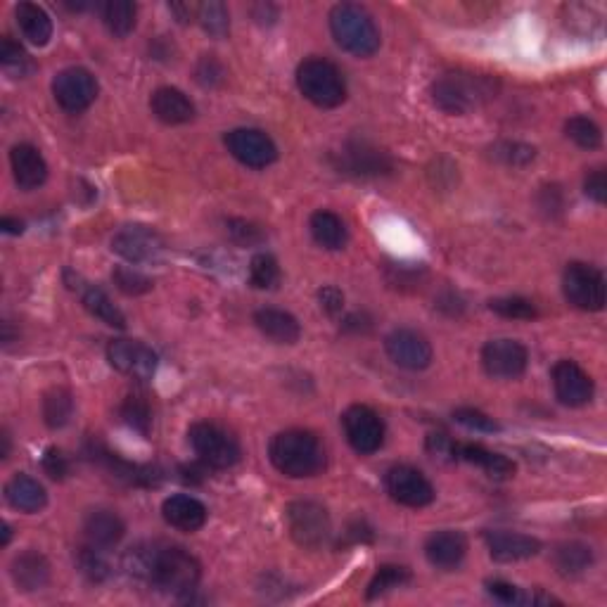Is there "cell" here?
I'll list each match as a JSON object with an SVG mask.
<instances>
[{
	"instance_id": "1",
	"label": "cell",
	"mask_w": 607,
	"mask_h": 607,
	"mask_svg": "<svg viewBox=\"0 0 607 607\" xmlns=\"http://www.w3.org/2000/svg\"><path fill=\"white\" fill-rule=\"evenodd\" d=\"M268 458L280 475L292 479L316 477L325 468V449L316 434L304 430H287L271 439Z\"/></svg>"
},
{
	"instance_id": "2",
	"label": "cell",
	"mask_w": 607,
	"mask_h": 607,
	"mask_svg": "<svg viewBox=\"0 0 607 607\" xmlns=\"http://www.w3.org/2000/svg\"><path fill=\"white\" fill-rule=\"evenodd\" d=\"M330 31L337 46L356 57H370L380 48V29L373 15L356 3H340L330 12Z\"/></svg>"
},
{
	"instance_id": "3",
	"label": "cell",
	"mask_w": 607,
	"mask_h": 607,
	"mask_svg": "<svg viewBox=\"0 0 607 607\" xmlns=\"http://www.w3.org/2000/svg\"><path fill=\"white\" fill-rule=\"evenodd\" d=\"M494 91V81L487 76L451 72L432 83V100L446 114H468L484 105Z\"/></svg>"
},
{
	"instance_id": "4",
	"label": "cell",
	"mask_w": 607,
	"mask_h": 607,
	"mask_svg": "<svg viewBox=\"0 0 607 607\" xmlns=\"http://www.w3.org/2000/svg\"><path fill=\"white\" fill-rule=\"evenodd\" d=\"M202 577V567L195 555L181 546H159L155 572H152V589L169 593V596L185 598L197 589Z\"/></svg>"
},
{
	"instance_id": "5",
	"label": "cell",
	"mask_w": 607,
	"mask_h": 607,
	"mask_svg": "<svg viewBox=\"0 0 607 607\" xmlns=\"http://www.w3.org/2000/svg\"><path fill=\"white\" fill-rule=\"evenodd\" d=\"M297 86L306 100L323 110L340 107L347 98V83L342 72L323 57H309L299 65Z\"/></svg>"
},
{
	"instance_id": "6",
	"label": "cell",
	"mask_w": 607,
	"mask_h": 607,
	"mask_svg": "<svg viewBox=\"0 0 607 607\" xmlns=\"http://www.w3.org/2000/svg\"><path fill=\"white\" fill-rule=\"evenodd\" d=\"M188 442L197 458L216 470L233 468L242 456L238 439L214 423H195L188 432Z\"/></svg>"
},
{
	"instance_id": "7",
	"label": "cell",
	"mask_w": 607,
	"mask_h": 607,
	"mask_svg": "<svg viewBox=\"0 0 607 607\" xmlns=\"http://www.w3.org/2000/svg\"><path fill=\"white\" fill-rule=\"evenodd\" d=\"M290 536L302 548H321L332 534L330 515L316 501H292L285 510Z\"/></svg>"
},
{
	"instance_id": "8",
	"label": "cell",
	"mask_w": 607,
	"mask_h": 607,
	"mask_svg": "<svg viewBox=\"0 0 607 607\" xmlns=\"http://www.w3.org/2000/svg\"><path fill=\"white\" fill-rule=\"evenodd\" d=\"M562 290L567 302L581 311H600L605 306V278L596 266L574 261L565 268Z\"/></svg>"
},
{
	"instance_id": "9",
	"label": "cell",
	"mask_w": 607,
	"mask_h": 607,
	"mask_svg": "<svg viewBox=\"0 0 607 607\" xmlns=\"http://www.w3.org/2000/svg\"><path fill=\"white\" fill-rule=\"evenodd\" d=\"M53 95L57 105L69 114L86 112L98 98V81L83 67L62 69L53 79Z\"/></svg>"
},
{
	"instance_id": "10",
	"label": "cell",
	"mask_w": 607,
	"mask_h": 607,
	"mask_svg": "<svg viewBox=\"0 0 607 607\" xmlns=\"http://www.w3.org/2000/svg\"><path fill=\"white\" fill-rule=\"evenodd\" d=\"M342 427L351 449L361 453V456H370V453L380 451L382 442H385V425H382V418L373 408L363 404H354L344 411Z\"/></svg>"
},
{
	"instance_id": "11",
	"label": "cell",
	"mask_w": 607,
	"mask_h": 607,
	"mask_svg": "<svg viewBox=\"0 0 607 607\" xmlns=\"http://www.w3.org/2000/svg\"><path fill=\"white\" fill-rule=\"evenodd\" d=\"M387 494L394 498L399 506L406 508H425L434 501V487L423 472L411 468V465H394L385 475Z\"/></svg>"
},
{
	"instance_id": "12",
	"label": "cell",
	"mask_w": 607,
	"mask_h": 607,
	"mask_svg": "<svg viewBox=\"0 0 607 607\" xmlns=\"http://www.w3.org/2000/svg\"><path fill=\"white\" fill-rule=\"evenodd\" d=\"M226 148L230 155L249 169H266L278 159V148L271 136L259 129H235L226 133Z\"/></svg>"
},
{
	"instance_id": "13",
	"label": "cell",
	"mask_w": 607,
	"mask_h": 607,
	"mask_svg": "<svg viewBox=\"0 0 607 607\" xmlns=\"http://www.w3.org/2000/svg\"><path fill=\"white\" fill-rule=\"evenodd\" d=\"M529 354L517 340H491L482 349V366L496 380H515L525 375Z\"/></svg>"
},
{
	"instance_id": "14",
	"label": "cell",
	"mask_w": 607,
	"mask_h": 607,
	"mask_svg": "<svg viewBox=\"0 0 607 607\" xmlns=\"http://www.w3.org/2000/svg\"><path fill=\"white\" fill-rule=\"evenodd\" d=\"M107 361L114 370L129 375V378L145 382L157 373V354L143 342L136 340H114L107 347Z\"/></svg>"
},
{
	"instance_id": "15",
	"label": "cell",
	"mask_w": 607,
	"mask_h": 607,
	"mask_svg": "<svg viewBox=\"0 0 607 607\" xmlns=\"http://www.w3.org/2000/svg\"><path fill=\"white\" fill-rule=\"evenodd\" d=\"M112 252L131 264H148L164 254V240L148 226H126L112 238Z\"/></svg>"
},
{
	"instance_id": "16",
	"label": "cell",
	"mask_w": 607,
	"mask_h": 607,
	"mask_svg": "<svg viewBox=\"0 0 607 607\" xmlns=\"http://www.w3.org/2000/svg\"><path fill=\"white\" fill-rule=\"evenodd\" d=\"M385 351L399 368L425 370L432 363V344L418 330H392L385 340Z\"/></svg>"
},
{
	"instance_id": "17",
	"label": "cell",
	"mask_w": 607,
	"mask_h": 607,
	"mask_svg": "<svg viewBox=\"0 0 607 607\" xmlns=\"http://www.w3.org/2000/svg\"><path fill=\"white\" fill-rule=\"evenodd\" d=\"M340 166L347 169V174L378 178L392 174L394 162L385 150L375 148L368 140H349L340 152Z\"/></svg>"
},
{
	"instance_id": "18",
	"label": "cell",
	"mask_w": 607,
	"mask_h": 607,
	"mask_svg": "<svg viewBox=\"0 0 607 607\" xmlns=\"http://www.w3.org/2000/svg\"><path fill=\"white\" fill-rule=\"evenodd\" d=\"M555 396L560 404L570 408H581L593 399V380L584 368L574 361H558L551 373Z\"/></svg>"
},
{
	"instance_id": "19",
	"label": "cell",
	"mask_w": 607,
	"mask_h": 607,
	"mask_svg": "<svg viewBox=\"0 0 607 607\" xmlns=\"http://www.w3.org/2000/svg\"><path fill=\"white\" fill-rule=\"evenodd\" d=\"M465 553H468V539L460 532H453V529L434 532L430 539L425 541L427 560H430V565L437 567V570H456V567H460V562L465 560Z\"/></svg>"
},
{
	"instance_id": "20",
	"label": "cell",
	"mask_w": 607,
	"mask_h": 607,
	"mask_svg": "<svg viewBox=\"0 0 607 607\" xmlns=\"http://www.w3.org/2000/svg\"><path fill=\"white\" fill-rule=\"evenodd\" d=\"M10 166H12V176H15V183L22 190H36L46 183L48 178V164L43 159L41 152H38L34 145H15L10 152Z\"/></svg>"
},
{
	"instance_id": "21",
	"label": "cell",
	"mask_w": 607,
	"mask_h": 607,
	"mask_svg": "<svg viewBox=\"0 0 607 607\" xmlns=\"http://www.w3.org/2000/svg\"><path fill=\"white\" fill-rule=\"evenodd\" d=\"M162 515L171 527L178 529V532L193 534L197 529L204 527L209 513L207 508H204V503L197 501L195 496L176 494L166 498L162 506Z\"/></svg>"
},
{
	"instance_id": "22",
	"label": "cell",
	"mask_w": 607,
	"mask_h": 607,
	"mask_svg": "<svg viewBox=\"0 0 607 607\" xmlns=\"http://www.w3.org/2000/svg\"><path fill=\"white\" fill-rule=\"evenodd\" d=\"M484 539H487L489 555L496 562L527 560L541 551L539 539L520 532H489Z\"/></svg>"
},
{
	"instance_id": "23",
	"label": "cell",
	"mask_w": 607,
	"mask_h": 607,
	"mask_svg": "<svg viewBox=\"0 0 607 607\" xmlns=\"http://www.w3.org/2000/svg\"><path fill=\"white\" fill-rule=\"evenodd\" d=\"M83 534H86V541L95 548H114L124 539L126 525L114 510L98 508L83 517Z\"/></svg>"
},
{
	"instance_id": "24",
	"label": "cell",
	"mask_w": 607,
	"mask_h": 607,
	"mask_svg": "<svg viewBox=\"0 0 607 607\" xmlns=\"http://www.w3.org/2000/svg\"><path fill=\"white\" fill-rule=\"evenodd\" d=\"M5 501L19 513H41L48 506V494L38 479L29 475H15L5 484Z\"/></svg>"
},
{
	"instance_id": "25",
	"label": "cell",
	"mask_w": 607,
	"mask_h": 607,
	"mask_svg": "<svg viewBox=\"0 0 607 607\" xmlns=\"http://www.w3.org/2000/svg\"><path fill=\"white\" fill-rule=\"evenodd\" d=\"M150 107L152 114L169 126L188 124V121L195 117V105L190 102L188 95L178 91V88H157L150 98Z\"/></svg>"
},
{
	"instance_id": "26",
	"label": "cell",
	"mask_w": 607,
	"mask_h": 607,
	"mask_svg": "<svg viewBox=\"0 0 607 607\" xmlns=\"http://www.w3.org/2000/svg\"><path fill=\"white\" fill-rule=\"evenodd\" d=\"M254 323L257 328L264 332L268 340L278 342V344H295L299 337H302V325L292 313H287L283 309H259L254 313Z\"/></svg>"
},
{
	"instance_id": "27",
	"label": "cell",
	"mask_w": 607,
	"mask_h": 607,
	"mask_svg": "<svg viewBox=\"0 0 607 607\" xmlns=\"http://www.w3.org/2000/svg\"><path fill=\"white\" fill-rule=\"evenodd\" d=\"M456 460L477 465L491 479H510L515 475V463L503 453L489 451L479 444H456Z\"/></svg>"
},
{
	"instance_id": "28",
	"label": "cell",
	"mask_w": 607,
	"mask_h": 607,
	"mask_svg": "<svg viewBox=\"0 0 607 607\" xmlns=\"http://www.w3.org/2000/svg\"><path fill=\"white\" fill-rule=\"evenodd\" d=\"M12 581L22 591H41L50 581V565L41 553L27 551L12 560Z\"/></svg>"
},
{
	"instance_id": "29",
	"label": "cell",
	"mask_w": 607,
	"mask_h": 607,
	"mask_svg": "<svg viewBox=\"0 0 607 607\" xmlns=\"http://www.w3.org/2000/svg\"><path fill=\"white\" fill-rule=\"evenodd\" d=\"M17 27L22 31L24 38L34 46L43 48L48 46L50 38H53V19L41 5L36 3H19L15 8Z\"/></svg>"
},
{
	"instance_id": "30",
	"label": "cell",
	"mask_w": 607,
	"mask_h": 607,
	"mask_svg": "<svg viewBox=\"0 0 607 607\" xmlns=\"http://www.w3.org/2000/svg\"><path fill=\"white\" fill-rule=\"evenodd\" d=\"M309 228H311L313 240H316L318 245L325 249H342L349 240L347 223H344L337 214L325 212V209H321V212H316L311 216Z\"/></svg>"
},
{
	"instance_id": "31",
	"label": "cell",
	"mask_w": 607,
	"mask_h": 607,
	"mask_svg": "<svg viewBox=\"0 0 607 607\" xmlns=\"http://www.w3.org/2000/svg\"><path fill=\"white\" fill-rule=\"evenodd\" d=\"M553 565L565 577H579L593 565V551L586 543L579 541L560 543L553 551Z\"/></svg>"
},
{
	"instance_id": "32",
	"label": "cell",
	"mask_w": 607,
	"mask_h": 607,
	"mask_svg": "<svg viewBox=\"0 0 607 607\" xmlns=\"http://www.w3.org/2000/svg\"><path fill=\"white\" fill-rule=\"evenodd\" d=\"M159 546H162V543L143 541V543H136V546L129 548V551L124 553V560H121L124 572L129 574L131 579L143 581V584H150L152 572H155Z\"/></svg>"
},
{
	"instance_id": "33",
	"label": "cell",
	"mask_w": 607,
	"mask_h": 607,
	"mask_svg": "<svg viewBox=\"0 0 607 607\" xmlns=\"http://www.w3.org/2000/svg\"><path fill=\"white\" fill-rule=\"evenodd\" d=\"M81 299H83V306H86V309L91 311L95 318H100L105 325H110V328H119V330L126 328V316L121 313L119 306L100 290V287H95V285L83 287Z\"/></svg>"
},
{
	"instance_id": "34",
	"label": "cell",
	"mask_w": 607,
	"mask_h": 607,
	"mask_svg": "<svg viewBox=\"0 0 607 607\" xmlns=\"http://www.w3.org/2000/svg\"><path fill=\"white\" fill-rule=\"evenodd\" d=\"M136 17L138 8L131 0H110V3L102 5V22H105L107 31L117 38L129 36L136 29Z\"/></svg>"
},
{
	"instance_id": "35",
	"label": "cell",
	"mask_w": 607,
	"mask_h": 607,
	"mask_svg": "<svg viewBox=\"0 0 607 607\" xmlns=\"http://www.w3.org/2000/svg\"><path fill=\"white\" fill-rule=\"evenodd\" d=\"M72 415L74 399L67 389H53V392L46 394V399H43V420H46L48 427L60 430L72 420Z\"/></svg>"
},
{
	"instance_id": "36",
	"label": "cell",
	"mask_w": 607,
	"mask_h": 607,
	"mask_svg": "<svg viewBox=\"0 0 607 607\" xmlns=\"http://www.w3.org/2000/svg\"><path fill=\"white\" fill-rule=\"evenodd\" d=\"M195 19L200 22V27L214 38H223L230 29L228 10H226V5L219 3V0H209V3L197 5Z\"/></svg>"
},
{
	"instance_id": "37",
	"label": "cell",
	"mask_w": 607,
	"mask_h": 607,
	"mask_svg": "<svg viewBox=\"0 0 607 607\" xmlns=\"http://www.w3.org/2000/svg\"><path fill=\"white\" fill-rule=\"evenodd\" d=\"M76 565H79V572L83 577L93 581V584H102V581L110 579L112 574V567L110 562L105 560V555H102V548H95L91 543L76 553Z\"/></svg>"
},
{
	"instance_id": "38",
	"label": "cell",
	"mask_w": 607,
	"mask_h": 607,
	"mask_svg": "<svg viewBox=\"0 0 607 607\" xmlns=\"http://www.w3.org/2000/svg\"><path fill=\"white\" fill-rule=\"evenodd\" d=\"M0 65H3V69L10 76H27L34 72V62H31L27 50L8 36H5L3 43H0Z\"/></svg>"
},
{
	"instance_id": "39",
	"label": "cell",
	"mask_w": 607,
	"mask_h": 607,
	"mask_svg": "<svg viewBox=\"0 0 607 607\" xmlns=\"http://www.w3.org/2000/svg\"><path fill=\"white\" fill-rule=\"evenodd\" d=\"M565 131H567V138L584 150H596V148H600V143H603L600 126L589 117H572L565 124Z\"/></svg>"
},
{
	"instance_id": "40",
	"label": "cell",
	"mask_w": 607,
	"mask_h": 607,
	"mask_svg": "<svg viewBox=\"0 0 607 607\" xmlns=\"http://www.w3.org/2000/svg\"><path fill=\"white\" fill-rule=\"evenodd\" d=\"M249 280L259 290H273L280 283V266L276 257L266 252L254 254L252 264H249Z\"/></svg>"
},
{
	"instance_id": "41",
	"label": "cell",
	"mask_w": 607,
	"mask_h": 607,
	"mask_svg": "<svg viewBox=\"0 0 607 607\" xmlns=\"http://www.w3.org/2000/svg\"><path fill=\"white\" fill-rule=\"evenodd\" d=\"M121 418H124V423L129 425L131 430L140 432L143 437H148L150 434L152 411L148 401H143L140 396H126V401L121 404Z\"/></svg>"
},
{
	"instance_id": "42",
	"label": "cell",
	"mask_w": 607,
	"mask_h": 607,
	"mask_svg": "<svg viewBox=\"0 0 607 607\" xmlns=\"http://www.w3.org/2000/svg\"><path fill=\"white\" fill-rule=\"evenodd\" d=\"M408 579H411V572H408L406 567H396V565L380 567L378 574H375L373 581H370L366 596H368V600L378 598V596H382V593L399 589V586L406 584Z\"/></svg>"
},
{
	"instance_id": "43",
	"label": "cell",
	"mask_w": 607,
	"mask_h": 607,
	"mask_svg": "<svg viewBox=\"0 0 607 607\" xmlns=\"http://www.w3.org/2000/svg\"><path fill=\"white\" fill-rule=\"evenodd\" d=\"M489 309L503 318H513V321H532V318H536V306L525 297L491 299Z\"/></svg>"
},
{
	"instance_id": "44",
	"label": "cell",
	"mask_w": 607,
	"mask_h": 607,
	"mask_svg": "<svg viewBox=\"0 0 607 607\" xmlns=\"http://www.w3.org/2000/svg\"><path fill=\"white\" fill-rule=\"evenodd\" d=\"M112 280H114V285H117V290H121L124 295H129V297L145 295V292L152 290V280L148 276H143L140 271H136V268L119 266L117 271L112 273Z\"/></svg>"
},
{
	"instance_id": "45",
	"label": "cell",
	"mask_w": 607,
	"mask_h": 607,
	"mask_svg": "<svg viewBox=\"0 0 607 607\" xmlns=\"http://www.w3.org/2000/svg\"><path fill=\"white\" fill-rule=\"evenodd\" d=\"M226 230H228L230 240L238 242V245H242V247L259 245V242H264V238H266V233L261 230V226H257V223H252V221H245V219H228Z\"/></svg>"
},
{
	"instance_id": "46",
	"label": "cell",
	"mask_w": 607,
	"mask_h": 607,
	"mask_svg": "<svg viewBox=\"0 0 607 607\" xmlns=\"http://www.w3.org/2000/svg\"><path fill=\"white\" fill-rule=\"evenodd\" d=\"M491 155L506 164L525 166L536 157V150L532 148V145H525V143H498L491 148Z\"/></svg>"
},
{
	"instance_id": "47",
	"label": "cell",
	"mask_w": 607,
	"mask_h": 607,
	"mask_svg": "<svg viewBox=\"0 0 607 607\" xmlns=\"http://www.w3.org/2000/svg\"><path fill=\"white\" fill-rule=\"evenodd\" d=\"M453 420L475 432H498L496 420L489 418L487 413L477 411V408H458V411H453Z\"/></svg>"
},
{
	"instance_id": "48",
	"label": "cell",
	"mask_w": 607,
	"mask_h": 607,
	"mask_svg": "<svg viewBox=\"0 0 607 607\" xmlns=\"http://www.w3.org/2000/svg\"><path fill=\"white\" fill-rule=\"evenodd\" d=\"M487 593L503 605H520L522 600H525V596H522L520 589H517V586H513V584H508V581H489Z\"/></svg>"
},
{
	"instance_id": "49",
	"label": "cell",
	"mask_w": 607,
	"mask_h": 607,
	"mask_svg": "<svg viewBox=\"0 0 607 607\" xmlns=\"http://www.w3.org/2000/svg\"><path fill=\"white\" fill-rule=\"evenodd\" d=\"M43 470H46V475L50 479H55V482H62L69 475V463L65 458V453L60 449H48L46 456H43Z\"/></svg>"
},
{
	"instance_id": "50",
	"label": "cell",
	"mask_w": 607,
	"mask_h": 607,
	"mask_svg": "<svg viewBox=\"0 0 607 607\" xmlns=\"http://www.w3.org/2000/svg\"><path fill=\"white\" fill-rule=\"evenodd\" d=\"M197 79H200L202 86H216V83L223 81V67L214 60V55L202 57L200 65H197Z\"/></svg>"
},
{
	"instance_id": "51",
	"label": "cell",
	"mask_w": 607,
	"mask_h": 607,
	"mask_svg": "<svg viewBox=\"0 0 607 607\" xmlns=\"http://www.w3.org/2000/svg\"><path fill=\"white\" fill-rule=\"evenodd\" d=\"M584 190L591 200H596L598 204H605L607 200V174L605 169H596L586 176L584 181Z\"/></svg>"
},
{
	"instance_id": "52",
	"label": "cell",
	"mask_w": 607,
	"mask_h": 607,
	"mask_svg": "<svg viewBox=\"0 0 607 607\" xmlns=\"http://www.w3.org/2000/svg\"><path fill=\"white\" fill-rule=\"evenodd\" d=\"M318 302H321V309L328 313V316H337V313H342L344 309V295L337 287H323L321 292H318Z\"/></svg>"
},
{
	"instance_id": "53",
	"label": "cell",
	"mask_w": 607,
	"mask_h": 607,
	"mask_svg": "<svg viewBox=\"0 0 607 607\" xmlns=\"http://www.w3.org/2000/svg\"><path fill=\"white\" fill-rule=\"evenodd\" d=\"M427 451H430L434 458L456 460V444H453L446 434H432V437L427 439Z\"/></svg>"
},
{
	"instance_id": "54",
	"label": "cell",
	"mask_w": 607,
	"mask_h": 607,
	"mask_svg": "<svg viewBox=\"0 0 607 607\" xmlns=\"http://www.w3.org/2000/svg\"><path fill=\"white\" fill-rule=\"evenodd\" d=\"M0 228H3L5 233H10V235H19L24 230V223L17 221V219H8V216H5V219L0 221Z\"/></svg>"
},
{
	"instance_id": "55",
	"label": "cell",
	"mask_w": 607,
	"mask_h": 607,
	"mask_svg": "<svg viewBox=\"0 0 607 607\" xmlns=\"http://www.w3.org/2000/svg\"><path fill=\"white\" fill-rule=\"evenodd\" d=\"M3 451H0V458H8V453H10V434L8 432H3Z\"/></svg>"
},
{
	"instance_id": "56",
	"label": "cell",
	"mask_w": 607,
	"mask_h": 607,
	"mask_svg": "<svg viewBox=\"0 0 607 607\" xmlns=\"http://www.w3.org/2000/svg\"><path fill=\"white\" fill-rule=\"evenodd\" d=\"M10 536H12L10 525H3V546H8V543H10Z\"/></svg>"
}]
</instances>
